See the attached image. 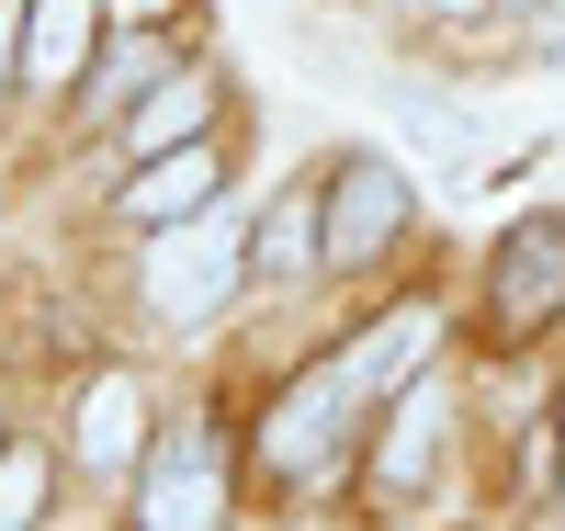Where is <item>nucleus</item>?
Returning a JSON list of instances; mask_svg holds the SVG:
<instances>
[{
	"mask_svg": "<svg viewBox=\"0 0 565 531\" xmlns=\"http://www.w3.org/2000/svg\"><path fill=\"white\" fill-rule=\"evenodd\" d=\"M238 272H249V237L226 226V215L159 226V249H148V306H159L170 328H193V317H215L226 295H238Z\"/></svg>",
	"mask_w": 565,
	"mask_h": 531,
	"instance_id": "1",
	"label": "nucleus"
},
{
	"mask_svg": "<svg viewBox=\"0 0 565 531\" xmlns=\"http://www.w3.org/2000/svg\"><path fill=\"white\" fill-rule=\"evenodd\" d=\"M396 226H407V170L396 159H340V181L317 204V249L328 261H373Z\"/></svg>",
	"mask_w": 565,
	"mask_h": 531,
	"instance_id": "2",
	"label": "nucleus"
},
{
	"mask_svg": "<svg viewBox=\"0 0 565 531\" xmlns=\"http://www.w3.org/2000/svg\"><path fill=\"white\" fill-rule=\"evenodd\" d=\"M351 407H362V396L340 384V362H328V373H306L295 396L271 407V429H260V464H271V475H295V487H306V475H328V464H340Z\"/></svg>",
	"mask_w": 565,
	"mask_h": 531,
	"instance_id": "3",
	"label": "nucleus"
},
{
	"mask_svg": "<svg viewBox=\"0 0 565 531\" xmlns=\"http://www.w3.org/2000/svg\"><path fill=\"white\" fill-rule=\"evenodd\" d=\"M136 509H148V531H215V520H226L215 453H204V442H170V453L148 464V487H136Z\"/></svg>",
	"mask_w": 565,
	"mask_h": 531,
	"instance_id": "4",
	"label": "nucleus"
},
{
	"mask_svg": "<svg viewBox=\"0 0 565 531\" xmlns=\"http://www.w3.org/2000/svg\"><path fill=\"white\" fill-rule=\"evenodd\" d=\"M565 306V226H521L498 249V328H543Z\"/></svg>",
	"mask_w": 565,
	"mask_h": 531,
	"instance_id": "5",
	"label": "nucleus"
},
{
	"mask_svg": "<svg viewBox=\"0 0 565 531\" xmlns=\"http://www.w3.org/2000/svg\"><path fill=\"white\" fill-rule=\"evenodd\" d=\"M204 204H215V148H204V136H193V148H159L148 170L125 181V215L136 226H193Z\"/></svg>",
	"mask_w": 565,
	"mask_h": 531,
	"instance_id": "6",
	"label": "nucleus"
},
{
	"mask_svg": "<svg viewBox=\"0 0 565 531\" xmlns=\"http://www.w3.org/2000/svg\"><path fill=\"white\" fill-rule=\"evenodd\" d=\"M441 418H452V384H407V407L385 429V453H373V475H385L396 498L430 487V464H441Z\"/></svg>",
	"mask_w": 565,
	"mask_h": 531,
	"instance_id": "7",
	"label": "nucleus"
},
{
	"mask_svg": "<svg viewBox=\"0 0 565 531\" xmlns=\"http://www.w3.org/2000/svg\"><path fill=\"white\" fill-rule=\"evenodd\" d=\"M430 340H441V328H430V306H407V317H385V328H373L362 351H340V384H351L362 407H373V396H396V384L430 362Z\"/></svg>",
	"mask_w": 565,
	"mask_h": 531,
	"instance_id": "8",
	"label": "nucleus"
},
{
	"mask_svg": "<svg viewBox=\"0 0 565 531\" xmlns=\"http://www.w3.org/2000/svg\"><path fill=\"white\" fill-rule=\"evenodd\" d=\"M148 453V407H136V384H90L79 396V464L90 475H136Z\"/></svg>",
	"mask_w": 565,
	"mask_h": 531,
	"instance_id": "9",
	"label": "nucleus"
},
{
	"mask_svg": "<svg viewBox=\"0 0 565 531\" xmlns=\"http://www.w3.org/2000/svg\"><path fill=\"white\" fill-rule=\"evenodd\" d=\"M90 23H103L90 0H34V23H23V79H45V91H57V79H79Z\"/></svg>",
	"mask_w": 565,
	"mask_h": 531,
	"instance_id": "10",
	"label": "nucleus"
},
{
	"mask_svg": "<svg viewBox=\"0 0 565 531\" xmlns=\"http://www.w3.org/2000/svg\"><path fill=\"white\" fill-rule=\"evenodd\" d=\"M193 136H204V91L193 79H159L136 103V148H193Z\"/></svg>",
	"mask_w": 565,
	"mask_h": 531,
	"instance_id": "11",
	"label": "nucleus"
},
{
	"mask_svg": "<svg viewBox=\"0 0 565 531\" xmlns=\"http://www.w3.org/2000/svg\"><path fill=\"white\" fill-rule=\"evenodd\" d=\"M136 91H159V45H148V34H125L114 57H103V79H90V114H114V103H136Z\"/></svg>",
	"mask_w": 565,
	"mask_h": 531,
	"instance_id": "12",
	"label": "nucleus"
},
{
	"mask_svg": "<svg viewBox=\"0 0 565 531\" xmlns=\"http://www.w3.org/2000/svg\"><path fill=\"white\" fill-rule=\"evenodd\" d=\"M34 509H45V464L0 453V531H34Z\"/></svg>",
	"mask_w": 565,
	"mask_h": 531,
	"instance_id": "13",
	"label": "nucleus"
},
{
	"mask_svg": "<svg viewBox=\"0 0 565 531\" xmlns=\"http://www.w3.org/2000/svg\"><path fill=\"white\" fill-rule=\"evenodd\" d=\"M306 249H317V226H306V204H282V215L260 226V261H271V272H295Z\"/></svg>",
	"mask_w": 565,
	"mask_h": 531,
	"instance_id": "14",
	"label": "nucleus"
},
{
	"mask_svg": "<svg viewBox=\"0 0 565 531\" xmlns=\"http://www.w3.org/2000/svg\"><path fill=\"white\" fill-rule=\"evenodd\" d=\"M23 23H34V0H0V68L23 57Z\"/></svg>",
	"mask_w": 565,
	"mask_h": 531,
	"instance_id": "15",
	"label": "nucleus"
},
{
	"mask_svg": "<svg viewBox=\"0 0 565 531\" xmlns=\"http://www.w3.org/2000/svg\"><path fill=\"white\" fill-rule=\"evenodd\" d=\"M430 12H441V23H476V12H487V0H430Z\"/></svg>",
	"mask_w": 565,
	"mask_h": 531,
	"instance_id": "16",
	"label": "nucleus"
},
{
	"mask_svg": "<svg viewBox=\"0 0 565 531\" xmlns=\"http://www.w3.org/2000/svg\"><path fill=\"white\" fill-rule=\"evenodd\" d=\"M509 12H543V0H509Z\"/></svg>",
	"mask_w": 565,
	"mask_h": 531,
	"instance_id": "17",
	"label": "nucleus"
}]
</instances>
